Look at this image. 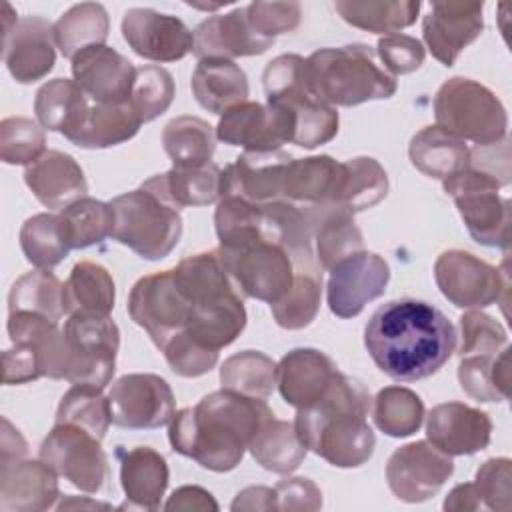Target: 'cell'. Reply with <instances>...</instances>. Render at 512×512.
<instances>
[{
  "instance_id": "6da1fadb",
  "label": "cell",
  "mask_w": 512,
  "mask_h": 512,
  "mask_svg": "<svg viewBox=\"0 0 512 512\" xmlns=\"http://www.w3.org/2000/svg\"><path fill=\"white\" fill-rule=\"evenodd\" d=\"M364 346L392 380L414 382L436 374L456 350V328L436 306L390 300L376 308L364 328Z\"/></svg>"
},
{
  "instance_id": "7a4b0ae2",
  "label": "cell",
  "mask_w": 512,
  "mask_h": 512,
  "mask_svg": "<svg viewBox=\"0 0 512 512\" xmlns=\"http://www.w3.org/2000/svg\"><path fill=\"white\" fill-rule=\"evenodd\" d=\"M272 416L274 412L262 398L222 388L178 410L168 424V440L174 452L192 458L202 468L230 472Z\"/></svg>"
},
{
  "instance_id": "3957f363",
  "label": "cell",
  "mask_w": 512,
  "mask_h": 512,
  "mask_svg": "<svg viewBox=\"0 0 512 512\" xmlns=\"http://www.w3.org/2000/svg\"><path fill=\"white\" fill-rule=\"evenodd\" d=\"M370 408L368 388L340 374L318 404L296 412L294 428L300 442L328 464L358 468L372 458L376 446L374 430L366 420Z\"/></svg>"
},
{
  "instance_id": "277c9868",
  "label": "cell",
  "mask_w": 512,
  "mask_h": 512,
  "mask_svg": "<svg viewBox=\"0 0 512 512\" xmlns=\"http://www.w3.org/2000/svg\"><path fill=\"white\" fill-rule=\"evenodd\" d=\"M120 330L110 316L72 314L40 344L42 374L106 388L116 370Z\"/></svg>"
},
{
  "instance_id": "5b68a950",
  "label": "cell",
  "mask_w": 512,
  "mask_h": 512,
  "mask_svg": "<svg viewBox=\"0 0 512 512\" xmlns=\"http://www.w3.org/2000/svg\"><path fill=\"white\" fill-rule=\"evenodd\" d=\"M310 90L328 106H358L396 94V78L366 44L320 48L306 58Z\"/></svg>"
},
{
  "instance_id": "8992f818",
  "label": "cell",
  "mask_w": 512,
  "mask_h": 512,
  "mask_svg": "<svg viewBox=\"0 0 512 512\" xmlns=\"http://www.w3.org/2000/svg\"><path fill=\"white\" fill-rule=\"evenodd\" d=\"M266 102H276L292 110L296 130L292 144L312 150L328 144L338 134V112L322 102L308 86L306 58L298 54H280L270 60L262 72Z\"/></svg>"
},
{
  "instance_id": "52a82bcc",
  "label": "cell",
  "mask_w": 512,
  "mask_h": 512,
  "mask_svg": "<svg viewBox=\"0 0 512 512\" xmlns=\"http://www.w3.org/2000/svg\"><path fill=\"white\" fill-rule=\"evenodd\" d=\"M114 212L112 238L144 260L166 258L182 236L180 210L158 192L140 188L110 200Z\"/></svg>"
},
{
  "instance_id": "ba28073f",
  "label": "cell",
  "mask_w": 512,
  "mask_h": 512,
  "mask_svg": "<svg viewBox=\"0 0 512 512\" xmlns=\"http://www.w3.org/2000/svg\"><path fill=\"white\" fill-rule=\"evenodd\" d=\"M436 126L452 132L464 142L490 146L506 138L508 114L500 98L484 84L454 76L434 96Z\"/></svg>"
},
{
  "instance_id": "9c48e42d",
  "label": "cell",
  "mask_w": 512,
  "mask_h": 512,
  "mask_svg": "<svg viewBox=\"0 0 512 512\" xmlns=\"http://www.w3.org/2000/svg\"><path fill=\"white\" fill-rule=\"evenodd\" d=\"M506 184L500 176L470 162L464 170L442 180V188L454 200L468 234L482 246L506 250L510 244V200L498 194Z\"/></svg>"
},
{
  "instance_id": "30bf717a",
  "label": "cell",
  "mask_w": 512,
  "mask_h": 512,
  "mask_svg": "<svg viewBox=\"0 0 512 512\" xmlns=\"http://www.w3.org/2000/svg\"><path fill=\"white\" fill-rule=\"evenodd\" d=\"M216 254L230 280L248 298L274 304L294 284L298 268L294 258L284 246L264 236L236 248H218Z\"/></svg>"
},
{
  "instance_id": "8fae6325",
  "label": "cell",
  "mask_w": 512,
  "mask_h": 512,
  "mask_svg": "<svg viewBox=\"0 0 512 512\" xmlns=\"http://www.w3.org/2000/svg\"><path fill=\"white\" fill-rule=\"evenodd\" d=\"M38 458L86 494H96L106 486L108 460L100 440L80 426L54 422L40 444Z\"/></svg>"
},
{
  "instance_id": "7c38bea8",
  "label": "cell",
  "mask_w": 512,
  "mask_h": 512,
  "mask_svg": "<svg viewBox=\"0 0 512 512\" xmlns=\"http://www.w3.org/2000/svg\"><path fill=\"white\" fill-rule=\"evenodd\" d=\"M434 280L456 308H486L506 302L508 274L466 250H446L434 262Z\"/></svg>"
},
{
  "instance_id": "4fadbf2b",
  "label": "cell",
  "mask_w": 512,
  "mask_h": 512,
  "mask_svg": "<svg viewBox=\"0 0 512 512\" xmlns=\"http://www.w3.org/2000/svg\"><path fill=\"white\" fill-rule=\"evenodd\" d=\"M128 314L160 348L186 328L192 306L178 290L172 270H162L136 280L128 296Z\"/></svg>"
},
{
  "instance_id": "5bb4252c",
  "label": "cell",
  "mask_w": 512,
  "mask_h": 512,
  "mask_svg": "<svg viewBox=\"0 0 512 512\" xmlns=\"http://www.w3.org/2000/svg\"><path fill=\"white\" fill-rule=\"evenodd\" d=\"M296 118L292 110L276 102H240L228 108L216 126V138L246 152H272L294 140Z\"/></svg>"
},
{
  "instance_id": "9a60e30c",
  "label": "cell",
  "mask_w": 512,
  "mask_h": 512,
  "mask_svg": "<svg viewBox=\"0 0 512 512\" xmlns=\"http://www.w3.org/2000/svg\"><path fill=\"white\" fill-rule=\"evenodd\" d=\"M112 424L128 430H150L170 424L176 400L170 384L158 374H124L108 392Z\"/></svg>"
},
{
  "instance_id": "2e32d148",
  "label": "cell",
  "mask_w": 512,
  "mask_h": 512,
  "mask_svg": "<svg viewBox=\"0 0 512 512\" xmlns=\"http://www.w3.org/2000/svg\"><path fill=\"white\" fill-rule=\"evenodd\" d=\"M452 472V456L440 452L428 440L396 448L386 464V480L392 494L408 504L426 502L436 496Z\"/></svg>"
},
{
  "instance_id": "e0dca14e",
  "label": "cell",
  "mask_w": 512,
  "mask_h": 512,
  "mask_svg": "<svg viewBox=\"0 0 512 512\" xmlns=\"http://www.w3.org/2000/svg\"><path fill=\"white\" fill-rule=\"evenodd\" d=\"M390 266L376 252H354L330 268L326 286L328 308L338 318H354L364 306L386 292Z\"/></svg>"
},
{
  "instance_id": "ac0fdd59",
  "label": "cell",
  "mask_w": 512,
  "mask_h": 512,
  "mask_svg": "<svg viewBox=\"0 0 512 512\" xmlns=\"http://www.w3.org/2000/svg\"><path fill=\"white\" fill-rule=\"evenodd\" d=\"M126 44L144 60L176 62L194 52V32L172 14L152 8H130L122 16Z\"/></svg>"
},
{
  "instance_id": "d6986e66",
  "label": "cell",
  "mask_w": 512,
  "mask_h": 512,
  "mask_svg": "<svg viewBox=\"0 0 512 512\" xmlns=\"http://www.w3.org/2000/svg\"><path fill=\"white\" fill-rule=\"evenodd\" d=\"M482 12V2H432L422 18V38L430 54L450 68L460 52L482 34Z\"/></svg>"
},
{
  "instance_id": "ffe728a7",
  "label": "cell",
  "mask_w": 512,
  "mask_h": 512,
  "mask_svg": "<svg viewBox=\"0 0 512 512\" xmlns=\"http://www.w3.org/2000/svg\"><path fill=\"white\" fill-rule=\"evenodd\" d=\"M334 360L316 348H294L276 364V386L296 410L318 404L340 378Z\"/></svg>"
},
{
  "instance_id": "44dd1931",
  "label": "cell",
  "mask_w": 512,
  "mask_h": 512,
  "mask_svg": "<svg viewBox=\"0 0 512 512\" xmlns=\"http://www.w3.org/2000/svg\"><path fill=\"white\" fill-rule=\"evenodd\" d=\"M72 76L94 104H120L130 100L136 68L118 50L98 44L72 58Z\"/></svg>"
},
{
  "instance_id": "7402d4cb",
  "label": "cell",
  "mask_w": 512,
  "mask_h": 512,
  "mask_svg": "<svg viewBox=\"0 0 512 512\" xmlns=\"http://www.w3.org/2000/svg\"><path fill=\"white\" fill-rule=\"evenodd\" d=\"M426 436L448 456H470L488 448L492 420L480 408L462 402L436 404L426 416Z\"/></svg>"
},
{
  "instance_id": "603a6c76",
  "label": "cell",
  "mask_w": 512,
  "mask_h": 512,
  "mask_svg": "<svg viewBox=\"0 0 512 512\" xmlns=\"http://www.w3.org/2000/svg\"><path fill=\"white\" fill-rule=\"evenodd\" d=\"M2 58L20 84L42 80L56 64L54 24L40 16H26L2 36Z\"/></svg>"
},
{
  "instance_id": "cb8c5ba5",
  "label": "cell",
  "mask_w": 512,
  "mask_h": 512,
  "mask_svg": "<svg viewBox=\"0 0 512 512\" xmlns=\"http://www.w3.org/2000/svg\"><path fill=\"white\" fill-rule=\"evenodd\" d=\"M292 156L284 150L244 152L222 170L220 196L234 194L254 204L282 200V182Z\"/></svg>"
},
{
  "instance_id": "d4e9b609",
  "label": "cell",
  "mask_w": 512,
  "mask_h": 512,
  "mask_svg": "<svg viewBox=\"0 0 512 512\" xmlns=\"http://www.w3.org/2000/svg\"><path fill=\"white\" fill-rule=\"evenodd\" d=\"M274 46V40L260 36L248 22L246 6L226 14L202 20L194 30V56L204 58H240L258 56Z\"/></svg>"
},
{
  "instance_id": "484cf974",
  "label": "cell",
  "mask_w": 512,
  "mask_h": 512,
  "mask_svg": "<svg viewBox=\"0 0 512 512\" xmlns=\"http://www.w3.org/2000/svg\"><path fill=\"white\" fill-rule=\"evenodd\" d=\"M58 498V474L40 458L0 468L2 512H42L54 508Z\"/></svg>"
},
{
  "instance_id": "4316f807",
  "label": "cell",
  "mask_w": 512,
  "mask_h": 512,
  "mask_svg": "<svg viewBox=\"0 0 512 512\" xmlns=\"http://www.w3.org/2000/svg\"><path fill=\"white\" fill-rule=\"evenodd\" d=\"M24 182L34 198L50 210H64L88 192L80 164L60 150H46L34 164L26 166Z\"/></svg>"
},
{
  "instance_id": "83f0119b",
  "label": "cell",
  "mask_w": 512,
  "mask_h": 512,
  "mask_svg": "<svg viewBox=\"0 0 512 512\" xmlns=\"http://www.w3.org/2000/svg\"><path fill=\"white\" fill-rule=\"evenodd\" d=\"M168 480V462L160 452L150 446L130 448L120 460V486L126 496V504L120 508H160Z\"/></svg>"
},
{
  "instance_id": "f1b7e54d",
  "label": "cell",
  "mask_w": 512,
  "mask_h": 512,
  "mask_svg": "<svg viewBox=\"0 0 512 512\" xmlns=\"http://www.w3.org/2000/svg\"><path fill=\"white\" fill-rule=\"evenodd\" d=\"M304 210L312 226L316 262L320 268L330 270L346 256L364 250V238L354 222V214L330 204L304 206Z\"/></svg>"
},
{
  "instance_id": "f546056e",
  "label": "cell",
  "mask_w": 512,
  "mask_h": 512,
  "mask_svg": "<svg viewBox=\"0 0 512 512\" xmlns=\"http://www.w3.org/2000/svg\"><path fill=\"white\" fill-rule=\"evenodd\" d=\"M190 88L204 110L220 116L228 108L246 102L250 92L246 72L234 60L226 58L198 60Z\"/></svg>"
},
{
  "instance_id": "4dcf8cb0",
  "label": "cell",
  "mask_w": 512,
  "mask_h": 512,
  "mask_svg": "<svg viewBox=\"0 0 512 512\" xmlns=\"http://www.w3.org/2000/svg\"><path fill=\"white\" fill-rule=\"evenodd\" d=\"M340 172L342 162H336L328 154L292 158L284 172L282 200L302 206L330 204L340 182Z\"/></svg>"
},
{
  "instance_id": "1f68e13d",
  "label": "cell",
  "mask_w": 512,
  "mask_h": 512,
  "mask_svg": "<svg viewBox=\"0 0 512 512\" xmlns=\"http://www.w3.org/2000/svg\"><path fill=\"white\" fill-rule=\"evenodd\" d=\"M408 158L416 170L430 178H450L470 162L466 142L440 126H424L408 146Z\"/></svg>"
},
{
  "instance_id": "d6a6232c",
  "label": "cell",
  "mask_w": 512,
  "mask_h": 512,
  "mask_svg": "<svg viewBox=\"0 0 512 512\" xmlns=\"http://www.w3.org/2000/svg\"><path fill=\"white\" fill-rule=\"evenodd\" d=\"M116 300L112 274L98 262L80 260L72 266L62 284L64 314H96L110 316Z\"/></svg>"
},
{
  "instance_id": "836d02e7",
  "label": "cell",
  "mask_w": 512,
  "mask_h": 512,
  "mask_svg": "<svg viewBox=\"0 0 512 512\" xmlns=\"http://www.w3.org/2000/svg\"><path fill=\"white\" fill-rule=\"evenodd\" d=\"M88 96L70 78H54L42 84L34 98L36 120L50 132L70 138L88 116Z\"/></svg>"
},
{
  "instance_id": "e575fe53",
  "label": "cell",
  "mask_w": 512,
  "mask_h": 512,
  "mask_svg": "<svg viewBox=\"0 0 512 512\" xmlns=\"http://www.w3.org/2000/svg\"><path fill=\"white\" fill-rule=\"evenodd\" d=\"M222 170L208 162L200 168H170L142 182V186L158 192L178 210L186 206H208L220 200Z\"/></svg>"
},
{
  "instance_id": "d590c367",
  "label": "cell",
  "mask_w": 512,
  "mask_h": 512,
  "mask_svg": "<svg viewBox=\"0 0 512 512\" xmlns=\"http://www.w3.org/2000/svg\"><path fill=\"white\" fill-rule=\"evenodd\" d=\"M142 124L144 122L130 100L120 104H94L90 106L84 124L68 140L86 150L110 148L134 138Z\"/></svg>"
},
{
  "instance_id": "8d00e7d4",
  "label": "cell",
  "mask_w": 512,
  "mask_h": 512,
  "mask_svg": "<svg viewBox=\"0 0 512 512\" xmlns=\"http://www.w3.org/2000/svg\"><path fill=\"white\" fill-rule=\"evenodd\" d=\"M388 194V174L378 160L356 156L342 162L340 182L330 206L348 210L350 214L376 206Z\"/></svg>"
},
{
  "instance_id": "74e56055",
  "label": "cell",
  "mask_w": 512,
  "mask_h": 512,
  "mask_svg": "<svg viewBox=\"0 0 512 512\" xmlns=\"http://www.w3.org/2000/svg\"><path fill=\"white\" fill-rule=\"evenodd\" d=\"M422 4L418 0H338L334 10L354 28L374 34H398L416 22Z\"/></svg>"
},
{
  "instance_id": "f35d334b",
  "label": "cell",
  "mask_w": 512,
  "mask_h": 512,
  "mask_svg": "<svg viewBox=\"0 0 512 512\" xmlns=\"http://www.w3.org/2000/svg\"><path fill=\"white\" fill-rule=\"evenodd\" d=\"M460 388L478 402H504L510 396V346L498 354L460 356Z\"/></svg>"
},
{
  "instance_id": "ab89813d",
  "label": "cell",
  "mask_w": 512,
  "mask_h": 512,
  "mask_svg": "<svg viewBox=\"0 0 512 512\" xmlns=\"http://www.w3.org/2000/svg\"><path fill=\"white\" fill-rule=\"evenodd\" d=\"M20 248L26 260L42 270L58 266L72 250L70 230L62 214H34L20 228Z\"/></svg>"
},
{
  "instance_id": "60d3db41",
  "label": "cell",
  "mask_w": 512,
  "mask_h": 512,
  "mask_svg": "<svg viewBox=\"0 0 512 512\" xmlns=\"http://www.w3.org/2000/svg\"><path fill=\"white\" fill-rule=\"evenodd\" d=\"M162 144L174 168H200L212 162L214 128L198 116H176L162 130Z\"/></svg>"
},
{
  "instance_id": "b9f144b4",
  "label": "cell",
  "mask_w": 512,
  "mask_h": 512,
  "mask_svg": "<svg viewBox=\"0 0 512 512\" xmlns=\"http://www.w3.org/2000/svg\"><path fill=\"white\" fill-rule=\"evenodd\" d=\"M110 30V18L102 4L82 2L70 6L54 22V42L64 58H74L90 46L104 44Z\"/></svg>"
},
{
  "instance_id": "7bdbcfd3",
  "label": "cell",
  "mask_w": 512,
  "mask_h": 512,
  "mask_svg": "<svg viewBox=\"0 0 512 512\" xmlns=\"http://www.w3.org/2000/svg\"><path fill=\"white\" fill-rule=\"evenodd\" d=\"M248 450L264 470L274 474H292L308 452L296 434L294 422L278 420L274 416L262 424Z\"/></svg>"
},
{
  "instance_id": "ee69618b",
  "label": "cell",
  "mask_w": 512,
  "mask_h": 512,
  "mask_svg": "<svg viewBox=\"0 0 512 512\" xmlns=\"http://www.w3.org/2000/svg\"><path fill=\"white\" fill-rule=\"evenodd\" d=\"M220 384L244 396L266 400L276 388V362L258 350H242L220 366Z\"/></svg>"
},
{
  "instance_id": "f6af8a7d",
  "label": "cell",
  "mask_w": 512,
  "mask_h": 512,
  "mask_svg": "<svg viewBox=\"0 0 512 512\" xmlns=\"http://www.w3.org/2000/svg\"><path fill=\"white\" fill-rule=\"evenodd\" d=\"M372 418L386 436L406 438L420 430L424 422V402L406 386H386L374 398Z\"/></svg>"
},
{
  "instance_id": "bcb514c9",
  "label": "cell",
  "mask_w": 512,
  "mask_h": 512,
  "mask_svg": "<svg viewBox=\"0 0 512 512\" xmlns=\"http://www.w3.org/2000/svg\"><path fill=\"white\" fill-rule=\"evenodd\" d=\"M322 300V272L320 268H296L292 288L274 304L272 316L280 328L300 330L312 324Z\"/></svg>"
},
{
  "instance_id": "7dc6e473",
  "label": "cell",
  "mask_w": 512,
  "mask_h": 512,
  "mask_svg": "<svg viewBox=\"0 0 512 512\" xmlns=\"http://www.w3.org/2000/svg\"><path fill=\"white\" fill-rule=\"evenodd\" d=\"M8 312H34L60 322L64 316L62 282L42 268L22 274L10 288Z\"/></svg>"
},
{
  "instance_id": "c3c4849f",
  "label": "cell",
  "mask_w": 512,
  "mask_h": 512,
  "mask_svg": "<svg viewBox=\"0 0 512 512\" xmlns=\"http://www.w3.org/2000/svg\"><path fill=\"white\" fill-rule=\"evenodd\" d=\"M54 422L80 426L102 440L112 422L108 396H104L98 386L72 384V388L60 398Z\"/></svg>"
},
{
  "instance_id": "681fc988",
  "label": "cell",
  "mask_w": 512,
  "mask_h": 512,
  "mask_svg": "<svg viewBox=\"0 0 512 512\" xmlns=\"http://www.w3.org/2000/svg\"><path fill=\"white\" fill-rule=\"evenodd\" d=\"M60 214L68 224L72 248L76 250L100 244L112 236L114 212L110 202L84 196L60 210Z\"/></svg>"
},
{
  "instance_id": "f907efd6",
  "label": "cell",
  "mask_w": 512,
  "mask_h": 512,
  "mask_svg": "<svg viewBox=\"0 0 512 512\" xmlns=\"http://www.w3.org/2000/svg\"><path fill=\"white\" fill-rule=\"evenodd\" d=\"M46 152V136L38 122L8 116L0 122V160L12 166H30Z\"/></svg>"
},
{
  "instance_id": "816d5d0a",
  "label": "cell",
  "mask_w": 512,
  "mask_h": 512,
  "mask_svg": "<svg viewBox=\"0 0 512 512\" xmlns=\"http://www.w3.org/2000/svg\"><path fill=\"white\" fill-rule=\"evenodd\" d=\"M174 94V80L166 68L156 64L136 68L130 104L134 106L142 122H152L154 118L162 116L170 108Z\"/></svg>"
},
{
  "instance_id": "f5cc1de1",
  "label": "cell",
  "mask_w": 512,
  "mask_h": 512,
  "mask_svg": "<svg viewBox=\"0 0 512 512\" xmlns=\"http://www.w3.org/2000/svg\"><path fill=\"white\" fill-rule=\"evenodd\" d=\"M460 356L498 354L508 346L506 328L480 310H468L460 316Z\"/></svg>"
},
{
  "instance_id": "db71d44e",
  "label": "cell",
  "mask_w": 512,
  "mask_h": 512,
  "mask_svg": "<svg viewBox=\"0 0 512 512\" xmlns=\"http://www.w3.org/2000/svg\"><path fill=\"white\" fill-rule=\"evenodd\" d=\"M168 366L174 374L182 378H198L208 374L216 362H218V350L206 348L192 338H188L184 332H178L170 336L160 346Z\"/></svg>"
},
{
  "instance_id": "11a10c76",
  "label": "cell",
  "mask_w": 512,
  "mask_h": 512,
  "mask_svg": "<svg viewBox=\"0 0 512 512\" xmlns=\"http://www.w3.org/2000/svg\"><path fill=\"white\" fill-rule=\"evenodd\" d=\"M246 16L260 36L274 40L298 28L302 8L298 2H252L246 6Z\"/></svg>"
},
{
  "instance_id": "9f6ffc18",
  "label": "cell",
  "mask_w": 512,
  "mask_h": 512,
  "mask_svg": "<svg viewBox=\"0 0 512 512\" xmlns=\"http://www.w3.org/2000/svg\"><path fill=\"white\" fill-rule=\"evenodd\" d=\"M376 56L384 64V70L396 78L416 72L424 64L426 50L418 38L398 32L382 36L378 40Z\"/></svg>"
},
{
  "instance_id": "6f0895ef",
  "label": "cell",
  "mask_w": 512,
  "mask_h": 512,
  "mask_svg": "<svg viewBox=\"0 0 512 512\" xmlns=\"http://www.w3.org/2000/svg\"><path fill=\"white\" fill-rule=\"evenodd\" d=\"M510 458H490L476 472V488L486 510H510Z\"/></svg>"
},
{
  "instance_id": "680465c9",
  "label": "cell",
  "mask_w": 512,
  "mask_h": 512,
  "mask_svg": "<svg viewBox=\"0 0 512 512\" xmlns=\"http://www.w3.org/2000/svg\"><path fill=\"white\" fill-rule=\"evenodd\" d=\"M42 374L40 350L34 342H20L2 354V382L26 384L38 380Z\"/></svg>"
},
{
  "instance_id": "91938a15",
  "label": "cell",
  "mask_w": 512,
  "mask_h": 512,
  "mask_svg": "<svg viewBox=\"0 0 512 512\" xmlns=\"http://www.w3.org/2000/svg\"><path fill=\"white\" fill-rule=\"evenodd\" d=\"M276 510L292 512V510H320L322 508V492L310 478H284L274 486Z\"/></svg>"
},
{
  "instance_id": "94428289",
  "label": "cell",
  "mask_w": 512,
  "mask_h": 512,
  "mask_svg": "<svg viewBox=\"0 0 512 512\" xmlns=\"http://www.w3.org/2000/svg\"><path fill=\"white\" fill-rule=\"evenodd\" d=\"M166 510H218L214 496L202 486H180L164 504Z\"/></svg>"
},
{
  "instance_id": "6125c7cd",
  "label": "cell",
  "mask_w": 512,
  "mask_h": 512,
  "mask_svg": "<svg viewBox=\"0 0 512 512\" xmlns=\"http://www.w3.org/2000/svg\"><path fill=\"white\" fill-rule=\"evenodd\" d=\"M26 454H28L26 440L4 416L2 418V434H0V468L24 460Z\"/></svg>"
},
{
  "instance_id": "be15d7a7",
  "label": "cell",
  "mask_w": 512,
  "mask_h": 512,
  "mask_svg": "<svg viewBox=\"0 0 512 512\" xmlns=\"http://www.w3.org/2000/svg\"><path fill=\"white\" fill-rule=\"evenodd\" d=\"M232 510H276V498L274 488L268 486H248L240 490L230 504Z\"/></svg>"
},
{
  "instance_id": "e7e4bbea",
  "label": "cell",
  "mask_w": 512,
  "mask_h": 512,
  "mask_svg": "<svg viewBox=\"0 0 512 512\" xmlns=\"http://www.w3.org/2000/svg\"><path fill=\"white\" fill-rule=\"evenodd\" d=\"M444 510H484L482 498L474 482H464L454 486L442 504Z\"/></svg>"
},
{
  "instance_id": "03108f58",
  "label": "cell",
  "mask_w": 512,
  "mask_h": 512,
  "mask_svg": "<svg viewBox=\"0 0 512 512\" xmlns=\"http://www.w3.org/2000/svg\"><path fill=\"white\" fill-rule=\"evenodd\" d=\"M56 508H58V510H66V508H110V504L94 502V500H82V498H76V496H68V498H64Z\"/></svg>"
}]
</instances>
